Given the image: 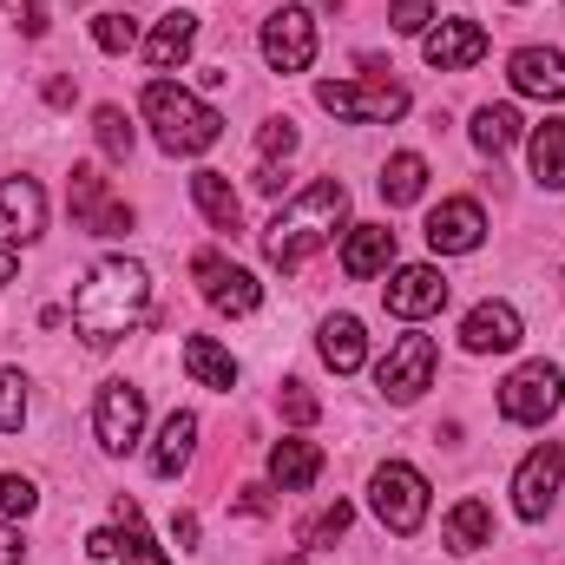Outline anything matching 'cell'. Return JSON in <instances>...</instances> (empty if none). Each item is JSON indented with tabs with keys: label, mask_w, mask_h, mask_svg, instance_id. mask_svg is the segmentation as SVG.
<instances>
[{
	"label": "cell",
	"mask_w": 565,
	"mask_h": 565,
	"mask_svg": "<svg viewBox=\"0 0 565 565\" xmlns=\"http://www.w3.org/2000/svg\"><path fill=\"white\" fill-rule=\"evenodd\" d=\"M145 309H151V277H145V264H132V257L93 264L86 282L73 289V329H79L86 349H113L119 335H132L145 322Z\"/></svg>",
	"instance_id": "obj_1"
},
{
	"label": "cell",
	"mask_w": 565,
	"mask_h": 565,
	"mask_svg": "<svg viewBox=\"0 0 565 565\" xmlns=\"http://www.w3.org/2000/svg\"><path fill=\"white\" fill-rule=\"evenodd\" d=\"M342 217H349V184H342V178H316L309 191H296L277 217L264 224V257L277 264L282 277L302 270V264L342 231Z\"/></svg>",
	"instance_id": "obj_2"
},
{
	"label": "cell",
	"mask_w": 565,
	"mask_h": 565,
	"mask_svg": "<svg viewBox=\"0 0 565 565\" xmlns=\"http://www.w3.org/2000/svg\"><path fill=\"white\" fill-rule=\"evenodd\" d=\"M145 119H151L158 151H171V158H198V151H211V145L224 139L217 106H204L198 93H184L171 79H151L145 86Z\"/></svg>",
	"instance_id": "obj_3"
},
{
	"label": "cell",
	"mask_w": 565,
	"mask_h": 565,
	"mask_svg": "<svg viewBox=\"0 0 565 565\" xmlns=\"http://www.w3.org/2000/svg\"><path fill=\"white\" fill-rule=\"evenodd\" d=\"M316 106L349 119V126H395L408 113V93L395 79H375V86H355V79H322L316 86Z\"/></svg>",
	"instance_id": "obj_4"
},
{
	"label": "cell",
	"mask_w": 565,
	"mask_h": 565,
	"mask_svg": "<svg viewBox=\"0 0 565 565\" xmlns=\"http://www.w3.org/2000/svg\"><path fill=\"white\" fill-rule=\"evenodd\" d=\"M369 507H375V520L388 526V533H422L427 520V480L408 467V460H388V467H375V480H369Z\"/></svg>",
	"instance_id": "obj_5"
},
{
	"label": "cell",
	"mask_w": 565,
	"mask_h": 565,
	"mask_svg": "<svg viewBox=\"0 0 565 565\" xmlns=\"http://www.w3.org/2000/svg\"><path fill=\"white\" fill-rule=\"evenodd\" d=\"M565 402V375L553 369V362H520L507 382H500V415L513 427H540L553 422Z\"/></svg>",
	"instance_id": "obj_6"
},
{
	"label": "cell",
	"mask_w": 565,
	"mask_h": 565,
	"mask_svg": "<svg viewBox=\"0 0 565 565\" xmlns=\"http://www.w3.org/2000/svg\"><path fill=\"white\" fill-rule=\"evenodd\" d=\"M66 204H73L79 231H93V237H119V231H132V204L106 191L99 164H73V178H66Z\"/></svg>",
	"instance_id": "obj_7"
},
{
	"label": "cell",
	"mask_w": 565,
	"mask_h": 565,
	"mask_svg": "<svg viewBox=\"0 0 565 565\" xmlns=\"http://www.w3.org/2000/svg\"><path fill=\"white\" fill-rule=\"evenodd\" d=\"M559 480H565L559 440H540V447L520 460V473H513V507H520V520H546L553 500H559Z\"/></svg>",
	"instance_id": "obj_8"
},
{
	"label": "cell",
	"mask_w": 565,
	"mask_h": 565,
	"mask_svg": "<svg viewBox=\"0 0 565 565\" xmlns=\"http://www.w3.org/2000/svg\"><path fill=\"white\" fill-rule=\"evenodd\" d=\"M139 427H145V395L132 382H106L99 402H93V434L106 454H132L139 447Z\"/></svg>",
	"instance_id": "obj_9"
},
{
	"label": "cell",
	"mask_w": 565,
	"mask_h": 565,
	"mask_svg": "<svg viewBox=\"0 0 565 565\" xmlns=\"http://www.w3.org/2000/svg\"><path fill=\"white\" fill-rule=\"evenodd\" d=\"M375 382H382V395L388 402H422V388L434 382V335H402L388 355H382V369H375Z\"/></svg>",
	"instance_id": "obj_10"
},
{
	"label": "cell",
	"mask_w": 565,
	"mask_h": 565,
	"mask_svg": "<svg viewBox=\"0 0 565 565\" xmlns=\"http://www.w3.org/2000/svg\"><path fill=\"white\" fill-rule=\"evenodd\" d=\"M191 277L204 289V302L224 309V316H250V309L264 302V282L250 277V270H237L231 257H217V250H204V257L191 264Z\"/></svg>",
	"instance_id": "obj_11"
},
{
	"label": "cell",
	"mask_w": 565,
	"mask_h": 565,
	"mask_svg": "<svg viewBox=\"0 0 565 565\" xmlns=\"http://www.w3.org/2000/svg\"><path fill=\"white\" fill-rule=\"evenodd\" d=\"M264 60L277 73H302L316 60V13L309 7H277L264 20Z\"/></svg>",
	"instance_id": "obj_12"
},
{
	"label": "cell",
	"mask_w": 565,
	"mask_h": 565,
	"mask_svg": "<svg viewBox=\"0 0 565 565\" xmlns=\"http://www.w3.org/2000/svg\"><path fill=\"white\" fill-rule=\"evenodd\" d=\"M382 302H388V316H402V322H427V316H440L447 309V277L434 270V264H402L388 289H382Z\"/></svg>",
	"instance_id": "obj_13"
},
{
	"label": "cell",
	"mask_w": 565,
	"mask_h": 565,
	"mask_svg": "<svg viewBox=\"0 0 565 565\" xmlns=\"http://www.w3.org/2000/svg\"><path fill=\"white\" fill-rule=\"evenodd\" d=\"M480 237H487V211L473 198H447L440 211H427L434 257H467V250H480Z\"/></svg>",
	"instance_id": "obj_14"
},
{
	"label": "cell",
	"mask_w": 565,
	"mask_h": 565,
	"mask_svg": "<svg viewBox=\"0 0 565 565\" xmlns=\"http://www.w3.org/2000/svg\"><path fill=\"white\" fill-rule=\"evenodd\" d=\"M46 231V191L33 178H0V250L33 244Z\"/></svg>",
	"instance_id": "obj_15"
},
{
	"label": "cell",
	"mask_w": 565,
	"mask_h": 565,
	"mask_svg": "<svg viewBox=\"0 0 565 565\" xmlns=\"http://www.w3.org/2000/svg\"><path fill=\"white\" fill-rule=\"evenodd\" d=\"M422 53H427L434 73H467V66H480V53H487V26H480V20H440V26L422 33Z\"/></svg>",
	"instance_id": "obj_16"
},
{
	"label": "cell",
	"mask_w": 565,
	"mask_h": 565,
	"mask_svg": "<svg viewBox=\"0 0 565 565\" xmlns=\"http://www.w3.org/2000/svg\"><path fill=\"white\" fill-rule=\"evenodd\" d=\"M520 309L513 302H473L467 309V322H460V342H467V355H507V349H520Z\"/></svg>",
	"instance_id": "obj_17"
},
{
	"label": "cell",
	"mask_w": 565,
	"mask_h": 565,
	"mask_svg": "<svg viewBox=\"0 0 565 565\" xmlns=\"http://www.w3.org/2000/svg\"><path fill=\"white\" fill-rule=\"evenodd\" d=\"M507 79H513V93H526V99H565V53L559 46H520L513 60H507Z\"/></svg>",
	"instance_id": "obj_18"
},
{
	"label": "cell",
	"mask_w": 565,
	"mask_h": 565,
	"mask_svg": "<svg viewBox=\"0 0 565 565\" xmlns=\"http://www.w3.org/2000/svg\"><path fill=\"white\" fill-rule=\"evenodd\" d=\"M191 46H198V13H164V20L145 33V66H151V73H171V66L191 60Z\"/></svg>",
	"instance_id": "obj_19"
},
{
	"label": "cell",
	"mask_w": 565,
	"mask_h": 565,
	"mask_svg": "<svg viewBox=\"0 0 565 565\" xmlns=\"http://www.w3.org/2000/svg\"><path fill=\"white\" fill-rule=\"evenodd\" d=\"M388 264H395V231L388 224H355L349 244H342V270L355 282H369V277H382Z\"/></svg>",
	"instance_id": "obj_20"
},
{
	"label": "cell",
	"mask_w": 565,
	"mask_h": 565,
	"mask_svg": "<svg viewBox=\"0 0 565 565\" xmlns=\"http://www.w3.org/2000/svg\"><path fill=\"white\" fill-rule=\"evenodd\" d=\"M316 473H322V447H316V440L289 434V440L270 447V487H277V493H302V487H316Z\"/></svg>",
	"instance_id": "obj_21"
},
{
	"label": "cell",
	"mask_w": 565,
	"mask_h": 565,
	"mask_svg": "<svg viewBox=\"0 0 565 565\" xmlns=\"http://www.w3.org/2000/svg\"><path fill=\"white\" fill-rule=\"evenodd\" d=\"M316 349H322V362H329L335 375H355V369L369 362V335H362L355 316H329L322 335H316Z\"/></svg>",
	"instance_id": "obj_22"
},
{
	"label": "cell",
	"mask_w": 565,
	"mask_h": 565,
	"mask_svg": "<svg viewBox=\"0 0 565 565\" xmlns=\"http://www.w3.org/2000/svg\"><path fill=\"white\" fill-rule=\"evenodd\" d=\"M191 198H198V211H204L211 231H237L244 224V204H237V191H231L224 171H191Z\"/></svg>",
	"instance_id": "obj_23"
},
{
	"label": "cell",
	"mask_w": 565,
	"mask_h": 565,
	"mask_svg": "<svg viewBox=\"0 0 565 565\" xmlns=\"http://www.w3.org/2000/svg\"><path fill=\"white\" fill-rule=\"evenodd\" d=\"M184 369H191L198 388H217V395L237 388V362H231V349H217L211 335H184Z\"/></svg>",
	"instance_id": "obj_24"
},
{
	"label": "cell",
	"mask_w": 565,
	"mask_h": 565,
	"mask_svg": "<svg viewBox=\"0 0 565 565\" xmlns=\"http://www.w3.org/2000/svg\"><path fill=\"white\" fill-rule=\"evenodd\" d=\"M191 447H198V415H191V408H178L171 422L158 427V447H151V473H158V480H171V473H184V460H191Z\"/></svg>",
	"instance_id": "obj_25"
},
{
	"label": "cell",
	"mask_w": 565,
	"mask_h": 565,
	"mask_svg": "<svg viewBox=\"0 0 565 565\" xmlns=\"http://www.w3.org/2000/svg\"><path fill=\"white\" fill-rule=\"evenodd\" d=\"M447 546H454V553L493 546V507H487V500H460V507L447 513Z\"/></svg>",
	"instance_id": "obj_26"
},
{
	"label": "cell",
	"mask_w": 565,
	"mask_h": 565,
	"mask_svg": "<svg viewBox=\"0 0 565 565\" xmlns=\"http://www.w3.org/2000/svg\"><path fill=\"white\" fill-rule=\"evenodd\" d=\"M113 520H119V553H126V565H171L158 546H151V533H145V513H139V500H113Z\"/></svg>",
	"instance_id": "obj_27"
},
{
	"label": "cell",
	"mask_w": 565,
	"mask_h": 565,
	"mask_svg": "<svg viewBox=\"0 0 565 565\" xmlns=\"http://www.w3.org/2000/svg\"><path fill=\"white\" fill-rule=\"evenodd\" d=\"M533 178L546 184V191H565V119H546V126H533Z\"/></svg>",
	"instance_id": "obj_28"
},
{
	"label": "cell",
	"mask_w": 565,
	"mask_h": 565,
	"mask_svg": "<svg viewBox=\"0 0 565 565\" xmlns=\"http://www.w3.org/2000/svg\"><path fill=\"white\" fill-rule=\"evenodd\" d=\"M422 191H427V158L422 151H395L382 164V198L388 204H422Z\"/></svg>",
	"instance_id": "obj_29"
},
{
	"label": "cell",
	"mask_w": 565,
	"mask_h": 565,
	"mask_svg": "<svg viewBox=\"0 0 565 565\" xmlns=\"http://www.w3.org/2000/svg\"><path fill=\"white\" fill-rule=\"evenodd\" d=\"M473 145H480L487 158L513 151V145H520V113H513V106H480V113H473Z\"/></svg>",
	"instance_id": "obj_30"
},
{
	"label": "cell",
	"mask_w": 565,
	"mask_h": 565,
	"mask_svg": "<svg viewBox=\"0 0 565 565\" xmlns=\"http://www.w3.org/2000/svg\"><path fill=\"white\" fill-rule=\"evenodd\" d=\"M93 132H99V151H106L113 164H126V158H132V126H126V113H119V106H99V113H93Z\"/></svg>",
	"instance_id": "obj_31"
},
{
	"label": "cell",
	"mask_w": 565,
	"mask_h": 565,
	"mask_svg": "<svg viewBox=\"0 0 565 565\" xmlns=\"http://www.w3.org/2000/svg\"><path fill=\"white\" fill-rule=\"evenodd\" d=\"M93 46L99 53H132L139 46V20L132 13H93Z\"/></svg>",
	"instance_id": "obj_32"
},
{
	"label": "cell",
	"mask_w": 565,
	"mask_h": 565,
	"mask_svg": "<svg viewBox=\"0 0 565 565\" xmlns=\"http://www.w3.org/2000/svg\"><path fill=\"white\" fill-rule=\"evenodd\" d=\"M349 520H355V513H349V500H335V507H322L316 520H302V526H296V540H302V546L316 553V546L342 540V533H349Z\"/></svg>",
	"instance_id": "obj_33"
},
{
	"label": "cell",
	"mask_w": 565,
	"mask_h": 565,
	"mask_svg": "<svg viewBox=\"0 0 565 565\" xmlns=\"http://www.w3.org/2000/svg\"><path fill=\"white\" fill-rule=\"evenodd\" d=\"M20 422H26V375L0 369V434H20Z\"/></svg>",
	"instance_id": "obj_34"
},
{
	"label": "cell",
	"mask_w": 565,
	"mask_h": 565,
	"mask_svg": "<svg viewBox=\"0 0 565 565\" xmlns=\"http://www.w3.org/2000/svg\"><path fill=\"white\" fill-rule=\"evenodd\" d=\"M277 408H282V422L289 427H309L322 408H316V395L302 388V382H282V395H277Z\"/></svg>",
	"instance_id": "obj_35"
},
{
	"label": "cell",
	"mask_w": 565,
	"mask_h": 565,
	"mask_svg": "<svg viewBox=\"0 0 565 565\" xmlns=\"http://www.w3.org/2000/svg\"><path fill=\"white\" fill-rule=\"evenodd\" d=\"M33 507H40L33 480H26V473H0V513H20V520H26Z\"/></svg>",
	"instance_id": "obj_36"
},
{
	"label": "cell",
	"mask_w": 565,
	"mask_h": 565,
	"mask_svg": "<svg viewBox=\"0 0 565 565\" xmlns=\"http://www.w3.org/2000/svg\"><path fill=\"white\" fill-rule=\"evenodd\" d=\"M427 20H434L427 0H395V7H388V26H395V33H427Z\"/></svg>",
	"instance_id": "obj_37"
},
{
	"label": "cell",
	"mask_w": 565,
	"mask_h": 565,
	"mask_svg": "<svg viewBox=\"0 0 565 565\" xmlns=\"http://www.w3.org/2000/svg\"><path fill=\"white\" fill-rule=\"evenodd\" d=\"M0 7L13 13V26H20L26 40H40V33H46V7H40V0H0Z\"/></svg>",
	"instance_id": "obj_38"
},
{
	"label": "cell",
	"mask_w": 565,
	"mask_h": 565,
	"mask_svg": "<svg viewBox=\"0 0 565 565\" xmlns=\"http://www.w3.org/2000/svg\"><path fill=\"white\" fill-rule=\"evenodd\" d=\"M257 145H264V158H289V151H296V126H289V119H270Z\"/></svg>",
	"instance_id": "obj_39"
},
{
	"label": "cell",
	"mask_w": 565,
	"mask_h": 565,
	"mask_svg": "<svg viewBox=\"0 0 565 565\" xmlns=\"http://www.w3.org/2000/svg\"><path fill=\"white\" fill-rule=\"evenodd\" d=\"M20 559H26V540L13 526H0V565H20Z\"/></svg>",
	"instance_id": "obj_40"
},
{
	"label": "cell",
	"mask_w": 565,
	"mask_h": 565,
	"mask_svg": "<svg viewBox=\"0 0 565 565\" xmlns=\"http://www.w3.org/2000/svg\"><path fill=\"white\" fill-rule=\"evenodd\" d=\"M237 513H250V520H257V513H270V493H264V487H244V500H237Z\"/></svg>",
	"instance_id": "obj_41"
},
{
	"label": "cell",
	"mask_w": 565,
	"mask_h": 565,
	"mask_svg": "<svg viewBox=\"0 0 565 565\" xmlns=\"http://www.w3.org/2000/svg\"><path fill=\"white\" fill-rule=\"evenodd\" d=\"M73 93H79L73 79H46V106H73Z\"/></svg>",
	"instance_id": "obj_42"
},
{
	"label": "cell",
	"mask_w": 565,
	"mask_h": 565,
	"mask_svg": "<svg viewBox=\"0 0 565 565\" xmlns=\"http://www.w3.org/2000/svg\"><path fill=\"white\" fill-rule=\"evenodd\" d=\"M86 553H93V559H113V553H119V533H93Z\"/></svg>",
	"instance_id": "obj_43"
},
{
	"label": "cell",
	"mask_w": 565,
	"mask_h": 565,
	"mask_svg": "<svg viewBox=\"0 0 565 565\" xmlns=\"http://www.w3.org/2000/svg\"><path fill=\"white\" fill-rule=\"evenodd\" d=\"M171 533H178V546H198V520H191V513H178Z\"/></svg>",
	"instance_id": "obj_44"
},
{
	"label": "cell",
	"mask_w": 565,
	"mask_h": 565,
	"mask_svg": "<svg viewBox=\"0 0 565 565\" xmlns=\"http://www.w3.org/2000/svg\"><path fill=\"white\" fill-rule=\"evenodd\" d=\"M13 277H20V257H13V250H0V289H7Z\"/></svg>",
	"instance_id": "obj_45"
}]
</instances>
